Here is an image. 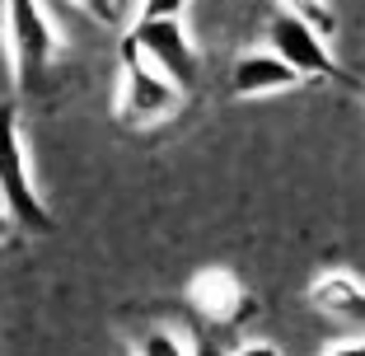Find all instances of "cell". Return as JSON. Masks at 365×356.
<instances>
[{
  "label": "cell",
  "mask_w": 365,
  "mask_h": 356,
  "mask_svg": "<svg viewBox=\"0 0 365 356\" xmlns=\"http://www.w3.org/2000/svg\"><path fill=\"white\" fill-rule=\"evenodd\" d=\"M0 202L14 216V225L29 235H52L56 220L47 211L43 193L29 173V155H24V131H19V108L0 103Z\"/></svg>",
  "instance_id": "6da1fadb"
},
{
  "label": "cell",
  "mask_w": 365,
  "mask_h": 356,
  "mask_svg": "<svg viewBox=\"0 0 365 356\" xmlns=\"http://www.w3.org/2000/svg\"><path fill=\"white\" fill-rule=\"evenodd\" d=\"M5 38H10L14 85L24 94L29 89H43L56 52H61V33H56L43 0H5Z\"/></svg>",
  "instance_id": "7a4b0ae2"
},
{
  "label": "cell",
  "mask_w": 365,
  "mask_h": 356,
  "mask_svg": "<svg viewBox=\"0 0 365 356\" xmlns=\"http://www.w3.org/2000/svg\"><path fill=\"white\" fill-rule=\"evenodd\" d=\"M182 108V89L164 76L160 66H150L140 56V47L131 38H122V80H118V118L127 127L145 131L169 122Z\"/></svg>",
  "instance_id": "3957f363"
},
{
  "label": "cell",
  "mask_w": 365,
  "mask_h": 356,
  "mask_svg": "<svg viewBox=\"0 0 365 356\" xmlns=\"http://www.w3.org/2000/svg\"><path fill=\"white\" fill-rule=\"evenodd\" d=\"M127 38L140 47V56L150 66H160L182 94L202 80V56H197V43L187 38L182 19H136V29Z\"/></svg>",
  "instance_id": "277c9868"
},
{
  "label": "cell",
  "mask_w": 365,
  "mask_h": 356,
  "mask_svg": "<svg viewBox=\"0 0 365 356\" xmlns=\"http://www.w3.org/2000/svg\"><path fill=\"white\" fill-rule=\"evenodd\" d=\"M267 47L281 56V61L295 66L304 80H346L342 71H337V61L328 56V47H323V33L314 29V24L286 14V10L267 24Z\"/></svg>",
  "instance_id": "5b68a950"
},
{
  "label": "cell",
  "mask_w": 365,
  "mask_h": 356,
  "mask_svg": "<svg viewBox=\"0 0 365 356\" xmlns=\"http://www.w3.org/2000/svg\"><path fill=\"white\" fill-rule=\"evenodd\" d=\"M187 300H192V310L202 314L211 328H235L239 319H248V314L258 310L253 295H248V286L235 277V272H225V268L197 272L192 286H187Z\"/></svg>",
  "instance_id": "8992f818"
},
{
  "label": "cell",
  "mask_w": 365,
  "mask_h": 356,
  "mask_svg": "<svg viewBox=\"0 0 365 356\" xmlns=\"http://www.w3.org/2000/svg\"><path fill=\"white\" fill-rule=\"evenodd\" d=\"M295 85H304V76L290 61H281L272 47L244 52L235 61V76H230L235 98H267V94H281V89H295Z\"/></svg>",
  "instance_id": "52a82bcc"
},
{
  "label": "cell",
  "mask_w": 365,
  "mask_h": 356,
  "mask_svg": "<svg viewBox=\"0 0 365 356\" xmlns=\"http://www.w3.org/2000/svg\"><path fill=\"white\" fill-rule=\"evenodd\" d=\"M309 305L328 319H342V324H365V277L346 268L319 272L309 286Z\"/></svg>",
  "instance_id": "ba28073f"
},
{
  "label": "cell",
  "mask_w": 365,
  "mask_h": 356,
  "mask_svg": "<svg viewBox=\"0 0 365 356\" xmlns=\"http://www.w3.org/2000/svg\"><path fill=\"white\" fill-rule=\"evenodd\" d=\"M131 356H192V342L169 324H145L131 333Z\"/></svg>",
  "instance_id": "9c48e42d"
},
{
  "label": "cell",
  "mask_w": 365,
  "mask_h": 356,
  "mask_svg": "<svg viewBox=\"0 0 365 356\" xmlns=\"http://www.w3.org/2000/svg\"><path fill=\"white\" fill-rule=\"evenodd\" d=\"M286 14H295V19L314 24L319 33H333V5L328 0H277Z\"/></svg>",
  "instance_id": "30bf717a"
},
{
  "label": "cell",
  "mask_w": 365,
  "mask_h": 356,
  "mask_svg": "<svg viewBox=\"0 0 365 356\" xmlns=\"http://www.w3.org/2000/svg\"><path fill=\"white\" fill-rule=\"evenodd\" d=\"M192 0H140V19H182Z\"/></svg>",
  "instance_id": "8fae6325"
},
{
  "label": "cell",
  "mask_w": 365,
  "mask_h": 356,
  "mask_svg": "<svg viewBox=\"0 0 365 356\" xmlns=\"http://www.w3.org/2000/svg\"><path fill=\"white\" fill-rule=\"evenodd\" d=\"M187 342H192V356H230L225 347H220V337L206 333V328H192V333H187Z\"/></svg>",
  "instance_id": "7c38bea8"
},
{
  "label": "cell",
  "mask_w": 365,
  "mask_h": 356,
  "mask_svg": "<svg viewBox=\"0 0 365 356\" xmlns=\"http://www.w3.org/2000/svg\"><path fill=\"white\" fill-rule=\"evenodd\" d=\"M76 5L85 14H94L98 24H113V19H118V0H76Z\"/></svg>",
  "instance_id": "4fadbf2b"
},
{
  "label": "cell",
  "mask_w": 365,
  "mask_h": 356,
  "mask_svg": "<svg viewBox=\"0 0 365 356\" xmlns=\"http://www.w3.org/2000/svg\"><path fill=\"white\" fill-rule=\"evenodd\" d=\"M319 356H365V337H351V342H337V347H323Z\"/></svg>",
  "instance_id": "5bb4252c"
},
{
  "label": "cell",
  "mask_w": 365,
  "mask_h": 356,
  "mask_svg": "<svg viewBox=\"0 0 365 356\" xmlns=\"http://www.w3.org/2000/svg\"><path fill=\"white\" fill-rule=\"evenodd\" d=\"M230 356H281V347H272V342H244L239 352H230Z\"/></svg>",
  "instance_id": "9a60e30c"
},
{
  "label": "cell",
  "mask_w": 365,
  "mask_h": 356,
  "mask_svg": "<svg viewBox=\"0 0 365 356\" xmlns=\"http://www.w3.org/2000/svg\"><path fill=\"white\" fill-rule=\"evenodd\" d=\"M10 235H14V216L5 211V202H0V244H5Z\"/></svg>",
  "instance_id": "2e32d148"
}]
</instances>
